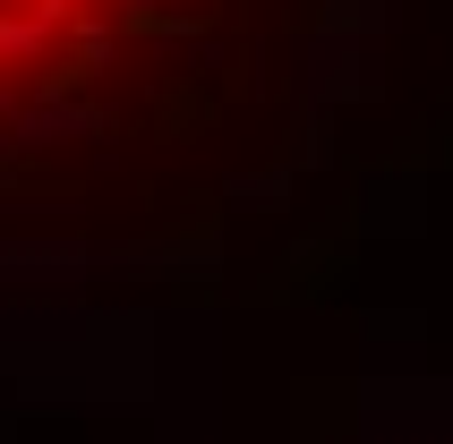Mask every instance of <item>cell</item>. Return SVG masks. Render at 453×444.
I'll use <instances>...</instances> for the list:
<instances>
[{
	"label": "cell",
	"mask_w": 453,
	"mask_h": 444,
	"mask_svg": "<svg viewBox=\"0 0 453 444\" xmlns=\"http://www.w3.org/2000/svg\"><path fill=\"white\" fill-rule=\"evenodd\" d=\"M394 0H0V291L214 265L326 172Z\"/></svg>",
	"instance_id": "cell-1"
}]
</instances>
